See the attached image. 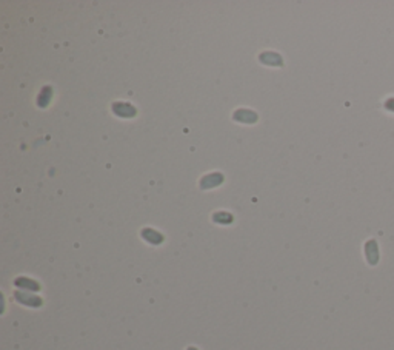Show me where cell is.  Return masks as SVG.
<instances>
[{
    "label": "cell",
    "instance_id": "obj_1",
    "mask_svg": "<svg viewBox=\"0 0 394 350\" xmlns=\"http://www.w3.org/2000/svg\"><path fill=\"white\" fill-rule=\"evenodd\" d=\"M14 299H16L19 304L28 306V307H42V304H43V301H42L40 296L31 295V293H28V292H22V290L14 292Z\"/></svg>",
    "mask_w": 394,
    "mask_h": 350
},
{
    "label": "cell",
    "instance_id": "obj_2",
    "mask_svg": "<svg viewBox=\"0 0 394 350\" xmlns=\"http://www.w3.org/2000/svg\"><path fill=\"white\" fill-rule=\"evenodd\" d=\"M111 108H113V113L119 117L130 119V117H134L137 114V110L128 102H114Z\"/></svg>",
    "mask_w": 394,
    "mask_h": 350
},
{
    "label": "cell",
    "instance_id": "obj_3",
    "mask_svg": "<svg viewBox=\"0 0 394 350\" xmlns=\"http://www.w3.org/2000/svg\"><path fill=\"white\" fill-rule=\"evenodd\" d=\"M365 256L369 265H376L379 262V245L377 241L368 239L365 242Z\"/></svg>",
    "mask_w": 394,
    "mask_h": 350
},
{
    "label": "cell",
    "instance_id": "obj_4",
    "mask_svg": "<svg viewBox=\"0 0 394 350\" xmlns=\"http://www.w3.org/2000/svg\"><path fill=\"white\" fill-rule=\"evenodd\" d=\"M220 184H224V174H220V173H211L201 179V188H204V190L217 187Z\"/></svg>",
    "mask_w": 394,
    "mask_h": 350
},
{
    "label": "cell",
    "instance_id": "obj_5",
    "mask_svg": "<svg viewBox=\"0 0 394 350\" xmlns=\"http://www.w3.org/2000/svg\"><path fill=\"white\" fill-rule=\"evenodd\" d=\"M233 119L237 122H242V123H254L257 120V114L251 110L240 108L233 114Z\"/></svg>",
    "mask_w": 394,
    "mask_h": 350
},
{
    "label": "cell",
    "instance_id": "obj_6",
    "mask_svg": "<svg viewBox=\"0 0 394 350\" xmlns=\"http://www.w3.org/2000/svg\"><path fill=\"white\" fill-rule=\"evenodd\" d=\"M140 236H142L146 242H150V244H153V245H159V244L163 242V235L159 233V232L154 230V229H143V230L140 232Z\"/></svg>",
    "mask_w": 394,
    "mask_h": 350
},
{
    "label": "cell",
    "instance_id": "obj_7",
    "mask_svg": "<svg viewBox=\"0 0 394 350\" xmlns=\"http://www.w3.org/2000/svg\"><path fill=\"white\" fill-rule=\"evenodd\" d=\"M14 286L19 287V289H25V292H39L40 290V284L36 283L34 279H30V278H25V276H20L14 281Z\"/></svg>",
    "mask_w": 394,
    "mask_h": 350
},
{
    "label": "cell",
    "instance_id": "obj_8",
    "mask_svg": "<svg viewBox=\"0 0 394 350\" xmlns=\"http://www.w3.org/2000/svg\"><path fill=\"white\" fill-rule=\"evenodd\" d=\"M260 62L265 63V65H271V66H280L283 65V60L282 57L277 54V53H271V51H266V53H262L259 56Z\"/></svg>",
    "mask_w": 394,
    "mask_h": 350
},
{
    "label": "cell",
    "instance_id": "obj_9",
    "mask_svg": "<svg viewBox=\"0 0 394 350\" xmlns=\"http://www.w3.org/2000/svg\"><path fill=\"white\" fill-rule=\"evenodd\" d=\"M51 97H53V88L51 87H43L40 94L37 96V104L40 108H45L49 102H51Z\"/></svg>",
    "mask_w": 394,
    "mask_h": 350
},
{
    "label": "cell",
    "instance_id": "obj_10",
    "mask_svg": "<svg viewBox=\"0 0 394 350\" xmlns=\"http://www.w3.org/2000/svg\"><path fill=\"white\" fill-rule=\"evenodd\" d=\"M213 221L217 222V224H222V226H225V224H231L234 221V216L231 213H227V212H216L213 215Z\"/></svg>",
    "mask_w": 394,
    "mask_h": 350
},
{
    "label": "cell",
    "instance_id": "obj_11",
    "mask_svg": "<svg viewBox=\"0 0 394 350\" xmlns=\"http://www.w3.org/2000/svg\"><path fill=\"white\" fill-rule=\"evenodd\" d=\"M383 110L394 114V96H389L383 101Z\"/></svg>",
    "mask_w": 394,
    "mask_h": 350
},
{
    "label": "cell",
    "instance_id": "obj_12",
    "mask_svg": "<svg viewBox=\"0 0 394 350\" xmlns=\"http://www.w3.org/2000/svg\"><path fill=\"white\" fill-rule=\"evenodd\" d=\"M186 350H199V348H195V347H188Z\"/></svg>",
    "mask_w": 394,
    "mask_h": 350
}]
</instances>
